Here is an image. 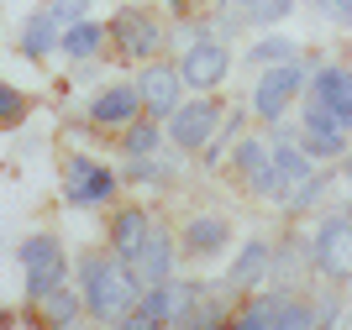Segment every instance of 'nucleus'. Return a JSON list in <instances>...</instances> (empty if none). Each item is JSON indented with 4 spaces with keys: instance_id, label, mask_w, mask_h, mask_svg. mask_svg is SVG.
Instances as JSON below:
<instances>
[{
    "instance_id": "obj_9",
    "label": "nucleus",
    "mask_w": 352,
    "mask_h": 330,
    "mask_svg": "<svg viewBox=\"0 0 352 330\" xmlns=\"http://www.w3.org/2000/svg\"><path fill=\"white\" fill-rule=\"evenodd\" d=\"M232 173L242 178V189H248L252 200H279V163H274V142L242 131V142L232 147Z\"/></svg>"
},
{
    "instance_id": "obj_6",
    "label": "nucleus",
    "mask_w": 352,
    "mask_h": 330,
    "mask_svg": "<svg viewBox=\"0 0 352 330\" xmlns=\"http://www.w3.org/2000/svg\"><path fill=\"white\" fill-rule=\"evenodd\" d=\"M126 184L116 168H105L95 158H69L63 163V204L74 210H100V204L116 200V189Z\"/></svg>"
},
{
    "instance_id": "obj_28",
    "label": "nucleus",
    "mask_w": 352,
    "mask_h": 330,
    "mask_svg": "<svg viewBox=\"0 0 352 330\" xmlns=\"http://www.w3.org/2000/svg\"><path fill=\"white\" fill-rule=\"evenodd\" d=\"M85 315V294H79V288H53V294H47L43 299V320L47 325H74V320Z\"/></svg>"
},
{
    "instance_id": "obj_34",
    "label": "nucleus",
    "mask_w": 352,
    "mask_h": 330,
    "mask_svg": "<svg viewBox=\"0 0 352 330\" xmlns=\"http://www.w3.org/2000/svg\"><path fill=\"white\" fill-rule=\"evenodd\" d=\"M342 178H352V147H347V158H342Z\"/></svg>"
},
{
    "instance_id": "obj_2",
    "label": "nucleus",
    "mask_w": 352,
    "mask_h": 330,
    "mask_svg": "<svg viewBox=\"0 0 352 330\" xmlns=\"http://www.w3.org/2000/svg\"><path fill=\"white\" fill-rule=\"evenodd\" d=\"M16 262H21V288H27V304H43L53 288L69 283V252H63V241L53 236V231L27 236V241H21V252H16Z\"/></svg>"
},
{
    "instance_id": "obj_11",
    "label": "nucleus",
    "mask_w": 352,
    "mask_h": 330,
    "mask_svg": "<svg viewBox=\"0 0 352 330\" xmlns=\"http://www.w3.org/2000/svg\"><path fill=\"white\" fill-rule=\"evenodd\" d=\"M137 95H142V110L153 115V121H168V115L179 110V95H184V73H179V63H153L147 58L142 73H137Z\"/></svg>"
},
{
    "instance_id": "obj_33",
    "label": "nucleus",
    "mask_w": 352,
    "mask_h": 330,
    "mask_svg": "<svg viewBox=\"0 0 352 330\" xmlns=\"http://www.w3.org/2000/svg\"><path fill=\"white\" fill-rule=\"evenodd\" d=\"M316 320H321V325H337V320H342V299H337V294L316 299Z\"/></svg>"
},
{
    "instance_id": "obj_30",
    "label": "nucleus",
    "mask_w": 352,
    "mask_h": 330,
    "mask_svg": "<svg viewBox=\"0 0 352 330\" xmlns=\"http://www.w3.org/2000/svg\"><path fill=\"white\" fill-rule=\"evenodd\" d=\"M284 58H300V47L289 43V37H258L248 53V63H258V69H268V63H284Z\"/></svg>"
},
{
    "instance_id": "obj_16",
    "label": "nucleus",
    "mask_w": 352,
    "mask_h": 330,
    "mask_svg": "<svg viewBox=\"0 0 352 330\" xmlns=\"http://www.w3.org/2000/svg\"><path fill=\"white\" fill-rule=\"evenodd\" d=\"M16 47H21V58L27 63H37V58H53L63 47V21L53 11H32L27 21H21V32H16Z\"/></svg>"
},
{
    "instance_id": "obj_12",
    "label": "nucleus",
    "mask_w": 352,
    "mask_h": 330,
    "mask_svg": "<svg viewBox=\"0 0 352 330\" xmlns=\"http://www.w3.org/2000/svg\"><path fill=\"white\" fill-rule=\"evenodd\" d=\"M85 115H89V126H100V131H121V126H132L137 115H147V110H142L137 84H105V89L89 95Z\"/></svg>"
},
{
    "instance_id": "obj_23",
    "label": "nucleus",
    "mask_w": 352,
    "mask_h": 330,
    "mask_svg": "<svg viewBox=\"0 0 352 330\" xmlns=\"http://www.w3.org/2000/svg\"><path fill=\"white\" fill-rule=\"evenodd\" d=\"M326 184H331V173H326V168L305 173L300 184H289V189H284V194H279V210H284V215H305L310 204H316V200H321V194H326Z\"/></svg>"
},
{
    "instance_id": "obj_8",
    "label": "nucleus",
    "mask_w": 352,
    "mask_h": 330,
    "mask_svg": "<svg viewBox=\"0 0 352 330\" xmlns=\"http://www.w3.org/2000/svg\"><path fill=\"white\" fill-rule=\"evenodd\" d=\"M105 27H111V43H116V53L126 63H147L163 47V21L153 11H142V5H121Z\"/></svg>"
},
{
    "instance_id": "obj_21",
    "label": "nucleus",
    "mask_w": 352,
    "mask_h": 330,
    "mask_svg": "<svg viewBox=\"0 0 352 330\" xmlns=\"http://www.w3.org/2000/svg\"><path fill=\"white\" fill-rule=\"evenodd\" d=\"M305 273H316V262H310V241L300 236H284V246H274V278L284 288H300Z\"/></svg>"
},
{
    "instance_id": "obj_24",
    "label": "nucleus",
    "mask_w": 352,
    "mask_h": 330,
    "mask_svg": "<svg viewBox=\"0 0 352 330\" xmlns=\"http://www.w3.org/2000/svg\"><path fill=\"white\" fill-rule=\"evenodd\" d=\"M300 147H305L316 163H342V158H347V131H331V126H300Z\"/></svg>"
},
{
    "instance_id": "obj_27",
    "label": "nucleus",
    "mask_w": 352,
    "mask_h": 330,
    "mask_svg": "<svg viewBox=\"0 0 352 330\" xmlns=\"http://www.w3.org/2000/svg\"><path fill=\"white\" fill-rule=\"evenodd\" d=\"M121 178H126V184H168V178H174V163L163 158V152L126 158V163H121Z\"/></svg>"
},
{
    "instance_id": "obj_19",
    "label": "nucleus",
    "mask_w": 352,
    "mask_h": 330,
    "mask_svg": "<svg viewBox=\"0 0 352 330\" xmlns=\"http://www.w3.org/2000/svg\"><path fill=\"white\" fill-rule=\"evenodd\" d=\"M105 43H111V27L95 21V16H85V21H69V27H63L58 53L69 58V63H95V58L105 53Z\"/></svg>"
},
{
    "instance_id": "obj_15",
    "label": "nucleus",
    "mask_w": 352,
    "mask_h": 330,
    "mask_svg": "<svg viewBox=\"0 0 352 330\" xmlns=\"http://www.w3.org/2000/svg\"><path fill=\"white\" fill-rule=\"evenodd\" d=\"M179 246H184V257H195V262L221 257V252L232 246V220L226 215H190L184 231H179Z\"/></svg>"
},
{
    "instance_id": "obj_35",
    "label": "nucleus",
    "mask_w": 352,
    "mask_h": 330,
    "mask_svg": "<svg viewBox=\"0 0 352 330\" xmlns=\"http://www.w3.org/2000/svg\"><path fill=\"white\" fill-rule=\"evenodd\" d=\"M347 215H352V204H347Z\"/></svg>"
},
{
    "instance_id": "obj_29",
    "label": "nucleus",
    "mask_w": 352,
    "mask_h": 330,
    "mask_svg": "<svg viewBox=\"0 0 352 330\" xmlns=\"http://www.w3.org/2000/svg\"><path fill=\"white\" fill-rule=\"evenodd\" d=\"M27 110H32L27 89H16V84H6V79H0V131H16L21 121H27Z\"/></svg>"
},
{
    "instance_id": "obj_4",
    "label": "nucleus",
    "mask_w": 352,
    "mask_h": 330,
    "mask_svg": "<svg viewBox=\"0 0 352 330\" xmlns=\"http://www.w3.org/2000/svg\"><path fill=\"white\" fill-rule=\"evenodd\" d=\"M232 325L236 330H310V325H321V320H316V304L310 299H300L294 288H279V294L248 299L232 315Z\"/></svg>"
},
{
    "instance_id": "obj_32",
    "label": "nucleus",
    "mask_w": 352,
    "mask_h": 330,
    "mask_svg": "<svg viewBox=\"0 0 352 330\" xmlns=\"http://www.w3.org/2000/svg\"><path fill=\"white\" fill-rule=\"evenodd\" d=\"M316 11H321L331 27H352V0H316Z\"/></svg>"
},
{
    "instance_id": "obj_1",
    "label": "nucleus",
    "mask_w": 352,
    "mask_h": 330,
    "mask_svg": "<svg viewBox=\"0 0 352 330\" xmlns=\"http://www.w3.org/2000/svg\"><path fill=\"white\" fill-rule=\"evenodd\" d=\"M79 294H85V315L89 320H100V325H126V315H132L137 299H142V278H137L116 252H111V257L89 252V257H79Z\"/></svg>"
},
{
    "instance_id": "obj_26",
    "label": "nucleus",
    "mask_w": 352,
    "mask_h": 330,
    "mask_svg": "<svg viewBox=\"0 0 352 330\" xmlns=\"http://www.w3.org/2000/svg\"><path fill=\"white\" fill-rule=\"evenodd\" d=\"M242 131H248V110H232V115H226V126H216V137L206 142V152H200V168H216V163L226 158L236 142H242Z\"/></svg>"
},
{
    "instance_id": "obj_31",
    "label": "nucleus",
    "mask_w": 352,
    "mask_h": 330,
    "mask_svg": "<svg viewBox=\"0 0 352 330\" xmlns=\"http://www.w3.org/2000/svg\"><path fill=\"white\" fill-rule=\"evenodd\" d=\"M47 11L69 27V21H85V16H89V0H47Z\"/></svg>"
},
{
    "instance_id": "obj_14",
    "label": "nucleus",
    "mask_w": 352,
    "mask_h": 330,
    "mask_svg": "<svg viewBox=\"0 0 352 330\" xmlns=\"http://www.w3.org/2000/svg\"><path fill=\"white\" fill-rule=\"evenodd\" d=\"M268 278H274V246H268L263 236H248L242 252L232 257V268H226V283H232V294H252V288H263Z\"/></svg>"
},
{
    "instance_id": "obj_3",
    "label": "nucleus",
    "mask_w": 352,
    "mask_h": 330,
    "mask_svg": "<svg viewBox=\"0 0 352 330\" xmlns=\"http://www.w3.org/2000/svg\"><path fill=\"white\" fill-rule=\"evenodd\" d=\"M310 73H316V58H284V63H268L263 79L252 84L248 110L263 115V121H284V110H289V105L305 95Z\"/></svg>"
},
{
    "instance_id": "obj_22",
    "label": "nucleus",
    "mask_w": 352,
    "mask_h": 330,
    "mask_svg": "<svg viewBox=\"0 0 352 330\" xmlns=\"http://www.w3.org/2000/svg\"><path fill=\"white\" fill-rule=\"evenodd\" d=\"M163 142H168V131H158V121H153V115H137L132 126H121V152H126V158L163 152Z\"/></svg>"
},
{
    "instance_id": "obj_20",
    "label": "nucleus",
    "mask_w": 352,
    "mask_h": 330,
    "mask_svg": "<svg viewBox=\"0 0 352 330\" xmlns=\"http://www.w3.org/2000/svg\"><path fill=\"white\" fill-rule=\"evenodd\" d=\"M126 325H132V330L174 325V278H168V283H147V288H142V299H137V309L126 315Z\"/></svg>"
},
{
    "instance_id": "obj_17",
    "label": "nucleus",
    "mask_w": 352,
    "mask_h": 330,
    "mask_svg": "<svg viewBox=\"0 0 352 330\" xmlns=\"http://www.w3.org/2000/svg\"><path fill=\"white\" fill-rule=\"evenodd\" d=\"M174 252H179V241H174L163 226H153L147 246L137 252V262H126V268L142 278V288H147V283H168V278H174Z\"/></svg>"
},
{
    "instance_id": "obj_13",
    "label": "nucleus",
    "mask_w": 352,
    "mask_h": 330,
    "mask_svg": "<svg viewBox=\"0 0 352 330\" xmlns=\"http://www.w3.org/2000/svg\"><path fill=\"white\" fill-rule=\"evenodd\" d=\"M305 95H310V100H321L326 110L352 131V69H342V63H321V69L310 73Z\"/></svg>"
},
{
    "instance_id": "obj_18",
    "label": "nucleus",
    "mask_w": 352,
    "mask_h": 330,
    "mask_svg": "<svg viewBox=\"0 0 352 330\" xmlns=\"http://www.w3.org/2000/svg\"><path fill=\"white\" fill-rule=\"evenodd\" d=\"M153 226H158V220L147 215V210H116V215H111V231H105V236H111V252H116L121 262H137V252L147 246Z\"/></svg>"
},
{
    "instance_id": "obj_25",
    "label": "nucleus",
    "mask_w": 352,
    "mask_h": 330,
    "mask_svg": "<svg viewBox=\"0 0 352 330\" xmlns=\"http://www.w3.org/2000/svg\"><path fill=\"white\" fill-rule=\"evenodd\" d=\"M226 11L248 27H279L284 16L294 11V0H226Z\"/></svg>"
},
{
    "instance_id": "obj_10",
    "label": "nucleus",
    "mask_w": 352,
    "mask_h": 330,
    "mask_svg": "<svg viewBox=\"0 0 352 330\" xmlns=\"http://www.w3.org/2000/svg\"><path fill=\"white\" fill-rule=\"evenodd\" d=\"M216 126H221V100H210V95L184 100L168 121H163V131H168V142H174L179 152H206V142L216 137Z\"/></svg>"
},
{
    "instance_id": "obj_7",
    "label": "nucleus",
    "mask_w": 352,
    "mask_h": 330,
    "mask_svg": "<svg viewBox=\"0 0 352 330\" xmlns=\"http://www.w3.org/2000/svg\"><path fill=\"white\" fill-rule=\"evenodd\" d=\"M179 73H184V89L210 95V89H221V84H226V73H232V47L206 32V37L184 43V53H179Z\"/></svg>"
},
{
    "instance_id": "obj_5",
    "label": "nucleus",
    "mask_w": 352,
    "mask_h": 330,
    "mask_svg": "<svg viewBox=\"0 0 352 330\" xmlns=\"http://www.w3.org/2000/svg\"><path fill=\"white\" fill-rule=\"evenodd\" d=\"M310 262L316 278L347 288L352 283V215H321L310 231Z\"/></svg>"
}]
</instances>
